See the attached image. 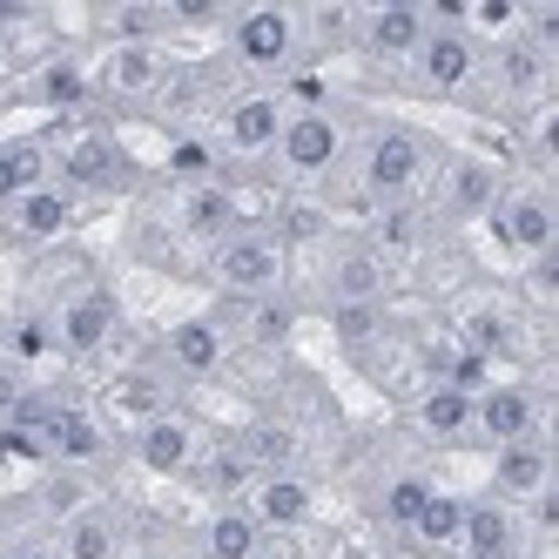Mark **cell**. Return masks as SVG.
Wrapping results in <instances>:
<instances>
[{
	"mask_svg": "<svg viewBox=\"0 0 559 559\" xmlns=\"http://www.w3.org/2000/svg\"><path fill=\"white\" fill-rule=\"evenodd\" d=\"M506 337H512V331H506L499 310H472V317H465V344H472L478 357H486V350H506Z\"/></svg>",
	"mask_w": 559,
	"mask_h": 559,
	"instance_id": "obj_31",
	"label": "cell"
},
{
	"mask_svg": "<svg viewBox=\"0 0 559 559\" xmlns=\"http://www.w3.org/2000/svg\"><path fill=\"white\" fill-rule=\"evenodd\" d=\"M418 425H425L431 438H465V431H472V391L431 384V391L418 397Z\"/></svg>",
	"mask_w": 559,
	"mask_h": 559,
	"instance_id": "obj_20",
	"label": "cell"
},
{
	"mask_svg": "<svg viewBox=\"0 0 559 559\" xmlns=\"http://www.w3.org/2000/svg\"><path fill=\"white\" fill-rule=\"evenodd\" d=\"M176 169H182V176H210V148H203V142H182V148H176Z\"/></svg>",
	"mask_w": 559,
	"mask_h": 559,
	"instance_id": "obj_34",
	"label": "cell"
},
{
	"mask_svg": "<svg viewBox=\"0 0 559 559\" xmlns=\"http://www.w3.org/2000/svg\"><path fill=\"white\" fill-rule=\"evenodd\" d=\"M182 229L189 236H210V243H229V236H236V195L223 182H195L182 195Z\"/></svg>",
	"mask_w": 559,
	"mask_h": 559,
	"instance_id": "obj_15",
	"label": "cell"
},
{
	"mask_svg": "<svg viewBox=\"0 0 559 559\" xmlns=\"http://www.w3.org/2000/svg\"><path fill=\"white\" fill-rule=\"evenodd\" d=\"M169 357H176L189 378H203V371H216V365H223V331L210 324V317H189V324H176V331H169Z\"/></svg>",
	"mask_w": 559,
	"mask_h": 559,
	"instance_id": "obj_19",
	"label": "cell"
},
{
	"mask_svg": "<svg viewBox=\"0 0 559 559\" xmlns=\"http://www.w3.org/2000/svg\"><path fill=\"white\" fill-rule=\"evenodd\" d=\"M472 431L492 438V445H519V438H539V405L526 384H486L472 397Z\"/></svg>",
	"mask_w": 559,
	"mask_h": 559,
	"instance_id": "obj_3",
	"label": "cell"
},
{
	"mask_svg": "<svg viewBox=\"0 0 559 559\" xmlns=\"http://www.w3.org/2000/svg\"><path fill=\"white\" fill-rule=\"evenodd\" d=\"M216 284L236 297H270L284 284V243L276 236H243L236 229L229 243H216Z\"/></svg>",
	"mask_w": 559,
	"mask_h": 559,
	"instance_id": "obj_2",
	"label": "cell"
},
{
	"mask_svg": "<svg viewBox=\"0 0 559 559\" xmlns=\"http://www.w3.org/2000/svg\"><path fill=\"white\" fill-rule=\"evenodd\" d=\"M284 122H290V108L276 102V95H243V102L223 115V142H229L236 155H263V148H276Z\"/></svg>",
	"mask_w": 559,
	"mask_h": 559,
	"instance_id": "obj_9",
	"label": "cell"
},
{
	"mask_svg": "<svg viewBox=\"0 0 559 559\" xmlns=\"http://www.w3.org/2000/svg\"><path fill=\"white\" fill-rule=\"evenodd\" d=\"M276 155H284L290 176H324L337 163V122L324 108H297L284 122V135H276Z\"/></svg>",
	"mask_w": 559,
	"mask_h": 559,
	"instance_id": "obj_4",
	"label": "cell"
},
{
	"mask_svg": "<svg viewBox=\"0 0 559 559\" xmlns=\"http://www.w3.org/2000/svg\"><path fill=\"white\" fill-rule=\"evenodd\" d=\"M61 169L82 182V189H115V182L129 176V169H122V148H115L108 135H82V142H68Z\"/></svg>",
	"mask_w": 559,
	"mask_h": 559,
	"instance_id": "obj_17",
	"label": "cell"
},
{
	"mask_svg": "<svg viewBox=\"0 0 559 559\" xmlns=\"http://www.w3.org/2000/svg\"><path fill=\"white\" fill-rule=\"evenodd\" d=\"M546 472H552V459H546V445L539 438H519V445H499V492L506 499H539L546 492Z\"/></svg>",
	"mask_w": 559,
	"mask_h": 559,
	"instance_id": "obj_14",
	"label": "cell"
},
{
	"mask_svg": "<svg viewBox=\"0 0 559 559\" xmlns=\"http://www.w3.org/2000/svg\"><path fill=\"white\" fill-rule=\"evenodd\" d=\"M108 337H115V297H108V290H88V297H74V304L61 310V344H68L74 357L102 350Z\"/></svg>",
	"mask_w": 559,
	"mask_h": 559,
	"instance_id": "obj_12",
	"label": "cell"
},
{
	"mask_svg": "<svg viewBox=\"0 0 559 559\" xmlns=\"http://www.w3.org/2000/svg\"><path fill=\"white\" fill-rule=\"evenodd\" d=\"M250 331H257V344H276V337H284V331H290V310H284V304H263Z\"/></svg>",
	"mask_w": 559,
	"mask_h": 559,
	"instance_id": "obj_33",
	"label": "cell"
},
{
	"mask_svg": "<svg viewBox=\"0 0 559 559\" xmlns=\"http://www.w3.org/2000/svg\"><path fill=\"white\" fill-rule=\"evenodd\" d=\"M0 68H8V48H0Z\"/></svg>",
	"mask_w": 559,
	"mask_h": 559,
	"instance_id": "obj_38",
	"label": "cell"
},
{
	"mask_svg": "<svg viewBox=\"0 0 559 559\" xmlns=\"http://www.w3.org/2000/svg\"><path fill=\"white\" fill-rule=\"evenodd\" d=\"M290 55H297V14L290 8H250V14H236V61L284 68Z\"/></svg>",
	"mask_w": 559,
	"mask_h": 559,
	"instance_id": "obj_5",
	"label": "cell"
},
{
	"mask_svg": "<svg viewBox=\"0 0 559 559\" xmlns=\"http://www.w3.org/2000/svg\"><path fill=\"white\" fill-rule=\"evenodd\" d=\"M61 559H115V526H108V519H95V512H74Z\"/></svg>",
	"mask_w": 559,
	"mask_h": 559,
	"instance_id": "obj_25",
	"label": "cell"
},
{
	"mask_svg": "<svg viewBox=\"0 0 559 559\" xmlns=\"http://www.w3.org/2000/svg\"><path fill=\"white\" fill-rule=\"evenodd\" d=\"M378 257H344L337 263V304H378Z\"/></svg>",
	"mask_w": 559,
	"mask_h": 559,
	"instance_id": "obj_29",
	"label": "cell"
},
{
	"mask_svg": "<svg viewBox=\"0 0 559 559\" xmlns=\"http://www.w3.org/2000/svg\"><path fill=\"white\" fill-rule=\"evenodd\" d=\"M412 61H418V74H425V88H431V95H452V88L472 82L478 41L459 27V8H438V14H431V34H425V48H418Z\"/></svg>",
	"mask_w": 559,
	"mask_h": 559,
	"instance_id": "obj_1",
	"label": "cell"
},
{
	"mask_svg": "<svg viewBox=\"0 0 559 559\" xmlns=\"http://www.w3.org/2000/svg\"><path fill=\"white\" fill-rule=\"evenodd\" d=\"M14 397H21V384H14L8 371H0V418H8V412H14Z\"/></svg>",
	"mask_w": 559,
	"mask_h": 559,
	"instance_id": "obj_36",
	"label": "cell"
},
{
	"mask_svg": "<svg viewBox=\"0 0 559 559\" xmlns=\"http://www.w3.org/2000/svg\"><path fill=\"white\" fill-rule=\"evenodd\" d=\"M425 34H431V14L425 8H371L365 14V48L378 55V61H412L418 48H425Z\"/></svg>",
	"mask_w": 559,
	"mask_h": 559,
	"instance_id": "obj_8",
	"label": "cell"
},
{
	"mask_svg": "<svg viewBox=\"0 0 559 559\" xmlns=\"http://www.w3.org/2000/svg\"><path fill=\"white\" fill-rule=\"evenodd\" d=\"M68 223H74V195L55 189V182H41V189H27V195L8 203V229L21 236V243H55Z\"/></svg>",
	"mask_w": 559,
	"mask_h": 559,
	"instance_id": "obj_10",
	"label": "cell"
},
{
	"mask_svg": "<svg viewBox=\"0 0 559 559\" xmlns=\"http://www.w3.org/2000/svg\"><path fill=\"white\" fill-rule=\"evenodd\" d=\"M48 445L61 459H102V425L82 418V412H55L48 418Z\"/></svg>",
	"mask_w": 559,
	"mask_h": 559,
	"instance_id": "obj_24",
	"label": "cell"
},
{
	"mask_svg": "<svg viewBox=\"0 0 559 559\" xmlns=\"http://www.w3.org/2000/svg\"><path fill=\"white\" fill-rule=\"evenodd\" d=\"M492 229H499V243L506 250H519V257H546L552 250V203L546 195H506V203H492Z\"/></svg>",
	"mask_w": 559,
	"mask_h": 559,
	"instance_id": "obj_7",
	"label": "cell"
},
{
	"mask_svg": "<svg viewBox=\"0 0 559 559\" xmlns=\"http://www.w3.org/2000/svg\"><path fill=\"white\" fill-rule=\"evenodd\" d=\"M263 539H257V519L250 512H216L210 519V559H257Z\"/></svg>",
	"mask_w": 559,
	"mask_h": 559,
	"instance_id": "obj_23",
	"label": "cell"
},
{
	"mask_svg": "<svg viewBox=\"0 0 559 559\" xmlns=\"http://www.w3.org/2000/svg\"><path fill=\"white\" fill-rule=\"evenodd\" d=\"M163 82V48L155 41H115L102 61V88L108 95H148Z\"/></svg>",
	"mask_w": 559,
	"mask_h": 559,
	"instance_id": "obj_11",
	"label": "cell"
},
{
	"mask_svg": "<svg viewBox=\"0 0 559 559\" xmlns=\"http://www.w3.org/2000/svg\"><path fill=\"white\" fill-rule=\"evenodd\" d=\"M445 203H452L459 216L492 210V203H499V176H492L486 163H459V169H452V182H445Z\"/></svg>",
	"mask_w": 559,
	"mask_h": 559,
	"instance_id": "obj_21",
	"label": "cell"
},
{
	"mask_svg": "<svg viewBox=\"0 0 559 559\" xmlns=\"http://www.w3.org/2000/svg\"><path fill=\"white\" fill-rule=\"evenodd\" d=\"M378 331V304H337V337L344 344H365Z\"/></svg>",
	"mask_w": 559,
	"mask_h": 559,
	"instance_id": "obj_32",
	"label": "cell"
},
{
	"mask_svg": "<svg viewBox=\"0 0 559 559\" xmlns=\"http://www.w3.org/2000/svg\"><path fill=\"white\" fill-rule=\"evenodd\" d=\"M27 189H41V148H0V210Z\"/></svg>",
	"mask_w": 559,
	"mask_h": 559,
	"instance_id": "obj_26",
	"label": "cell"
},
{
	"mask_svg": "<svg viewBox=\"0 0 559 559\" xmlns=\"http://www.w3.org/2000/svg\"><path fill=\"white\" fill-rule=\"evenodd\" d=\"M48 95L55 102H74V95H82V74H74V68H48Z\"/></svg>",
	"mask_w": 559,
	"mask_h": 559,
	"instance_id": "obj_35",
	"label": "cell"
},
{
	"mask_svg": "<svg viewBox=\"0 0 559 559\" xmlns=\"http://www.w3.org/2000/svg\"><path fill=\"white\" fill-rule=\"evenodd\" d=\"M418 169H425V148H418V135H405V129H384L371 148H365V189L371 195H405L412 182H418Z\"/></svg>",
	"mask_w": 559,
	"mask_h": 559,
	"instance_id": "obj_6",
	"label": "cell"
},
{
	"mask_svg": "<svg viewBox=\"0 0 559 559\" xmlns=\"http://www.w3.org/2000/svg\"><path fill=\"white\" fill-rule=\"evenodd\" d=\"M115 412H122V418H163V384H155L148 371H135V378H122V384H115Z\"/></svg>",
	"mask_w": 559,
	"mask_h": 559,
	"instance_id": "obj_28",
	"label": "cell"
},
{
	"mask_svg": "<svg viewBox=\"0 0 559 559\" xmlns=\"http://www.w3.org/2000/svg\"><path fill=\"white\" fill-rule=\"evenodd\" d=\"M465 559H519V526L506 506H465Z\"/></svg>",
	"mask_w": 559,
	"mask_h": 559,
	"instance_id": "obj_13",
	"label": "cell"
},
{
	"mask_svg": "<svg viewBox=\"0 0 559 559\" xmlns=\"http://www.w3.org/2000/svg\"><path fill=\"white\" fill-rule=\"evenodd\" d=\"M257 526H304L310 519V486L304 478H290V472H270L263 486H257Z\"/></svg>",
	"mask_w": 559,
	"mask_h": 559,
	"instance_id": "obj_18",
	"label": "cell"
},
{
	"mask_svg": "<svg viewBox=\"0 0 559 559\" xmlns=\"http://www.w3.org/2000/svg\"><path fill=\"white\" fill-rule=\"evenodd\" d=\"M499 74H506V88H512V95H533V88L546 82V55H539L533 41H512V48L499 55Z\"/></svg>",
	"mask_w": 559,
	"mask_h": 559,
	"instance_id": "obj_27",
	"label": "cell"
},
{
	"mask_svg": "<svg viewBox=\"0 0 559 559\" xmlns=\"http://www.w3.org/2000/svg\"><path fill=\"white\" fill-rule=\"evenodd\" d=\"M135 452H142V465L148 472H182L189 459H195V431L182 425V418H148L142 431H135Z\"/></svg>",
	"mask_w": 559,
	"mask_h": 559,
	"instance_id": "obj_16",
	"label": "cell"
},
{
	"mask_svg": "<svg viewBox=\"0 0 559 559\" xmlns=\"http://www.w3.org/2000/svg\"><path fill=\"white\" fill-rule=\"evenodd\" d=\"M14 559H61V552H48V546H21Z\"/></svg>",
	"mask_w": 559,
	"mask_h": 559,
	"instance_id": "obj_37",
	"label": "cell"
},
{
	"mask_svg": "<svg viewBox=\"0 0 559 559\" xmlns=\"http://www.w3.org/2000/svg\"><path fill=\"white\" fill-rule=\"evenodd\" d=\"M425 499H431V486H425V478H391V492H384V512L397 519V526H412V519L425 512Z\"/></svg>",
	"mask_w": 559,
	"mask_h": 559,
	"instance_id": "obj_30",
	"label": "cell"
},
{
	"mask_svg": "<svg viewBox=\"0 0 559 559\" xmlns=\"http://www.w3.org/2000/svg\"><path fill=\"white\" fill-rule=\"evenodd\" d=\"M412 533H418L425 546H459V533H465V499L431 492V499H425V512L412 519Z\"/></svg>",
	"mask_w": 559,
	"mask_h": 559,
	"instance_id": "obj_22",
	"label": "cell"
}]
</instances>
